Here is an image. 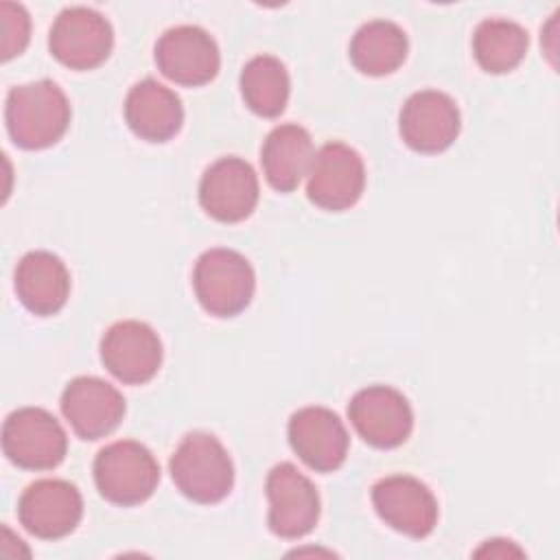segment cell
<instances>
[{
  "label": "cell",
  "mask_w": 560,
  "mask_h": 560,
  "mask_svg": "<svg viewBox=\"0 0 560 560\" xmlns=\"http://www.w3.org/2000/svg\"><path fill=\"white\" fill-rule=\"evenodd\" d=\"M70 116L68 96L55 81L15 85L7 94V131L20 149L37 151L57 144L68 131Z\"/></svg>",
  "instance_id": "cell-1"
},
{
  "label": "cell",
  "mask_w": 560,
  "mask_h": 560,
  "mask_svg": "<svg viewBox=\"0 0 560 560\" xmlns=\"http://www.w3.org/2000/svg\"><path fill=\"white\" fill-rule=\"evenodd\" d=\"M168 470L177 490L195 503H219L234 488V464L212 433H188L171 455Z\"/></svg>",
  "instance_id": "cell-2"
},
{
  "label": "cell",
  "mask_w": 560,
  "mask_h": 560,
  "mask_svg": "<svg viewBox=\"0 0 560 560\" xmlns=\"http://www.w3.org/2000/svg\"><path fill=\"white\" fill-rule=\"evenodd\" d=\"M192 289L206 313L234 317L249 306L256 291V273L243 254L214 247L197 258Z\"/></svg>",
  "instance_id": "cell-3"
},
{
  "label": "cell",
  "mask_w": 560,
  "mask_h": 560,
  "mask_svg": "<svg viewBox=\"0 0 560 560\" xmlns=\"http://www.w3.org/2000/svg\"><path fill=\"white\" fill-rule=\"evenodd\" d=\"M94 483L98 494L114 505H140L160 483V464L144 444L118 440L98 451Z\"/></svg>",
  "instance_id": "cell-4"
},
{
  "label": "cell",
  "mask_w": 560,
  "mask_h": 560,
  "mask_svg": "<svg viewBox=\"0 0 560 560\" xmlns=\"http://www.w3.org/2000/svg\"><path fill=\"white\" fill-rule=\"evenodd\" d=\"M2 451L24 470H50L68 451V435L59 420L42 407H22L2 424Z\"/></svg>",
  "instance_id": "cell-5"
},
{
  "label": "cell",
  "mask_w": 560,
  "mask_h": 560,
  "mask_svg": "<svg viewBox=\"0 0 560 560\" xmlns=\"http://www.w3.org/2000/svg\"><path fill=\"white\" fill-rule=\"evenodd\" d=\"M269 529L287 540L311 534L319 521V494L313 481L293 464H276L265 481Z\"/></svg>",
  "instance_id": "cell-6"
},
{
  "label": "cell",
  "mask_w": 560,
  "mask_h": 560,
  "mask_svg": "<svg viewBox=\"0 0 560 560\" xmlns=\"http://www.w3.org/2000/svg\"><path fill=\"white\" fill-rule=\"evenodd\" d=\"M52 57L70 70H92L105 63L114 48V31L105 15L88 7L63 9L48 35Z\"/></svg>",
  "instance_id": "cell-7"
},
{
  "label": "cell",
  "mask_w": 560,
  "mask_h": 560,
  "mask_svg": "<svg viewBox=\"0 0 560 560\" xmlns=\"http://www.w3.org/2000/svg\"><path fill=\"white\" fill-rule=\"evenodd\" d=\"M308 199L330 212L352 208L365 188V166L361 155L343 142H326L313 155L306 175Z\"/></svg>",
  "instance_id": "cell-8"
},
{
  "label": "cell",
  "mask_w": 560,
  "mask_h": 560,
  "mask_svg": "<svg viewBox=\"0 0 560 560\" xmlns=\"http://www.w3.org/2000/svg\"><path fill=\"white\" fill-rule=\"evenodd\" d=\"M348 418L354 431L374 448H396L413 431L409 400L389 385L359 389L348 402Z\"/></svg>",
  "instance_id": "cell-9"
},
{
  "label": "cell",
  "mask_w": 560,
  "mask_h": 560,
  "mask_svg": "<svg viewBox=\"0 0 560 560\" xmlns=\"http://www.w3.org/2000/svg\"><path fill=\"white\" fill-rule=\"evenodd\" d=\"M260 188L256 171L236 155L212 162L199 182V203L208 217L221 223L247 219L258 203Z\"/></svg>",
  "instance_id": "cell-10"
},
{
  "label": "cell",
  "mask_w": 560,
  "mask_h": 560,
  "mask_svg": "<svg viewBox=\"0 0 560 560\" xmlns=\"http://www.w3.org/2000/svg\"><path fill=\"white\" fill-rule=\"evenodd\" d=\"M155 63L173 83L197 88L217 77L221 68V52L208 31L182 24L162 33L155 44Z\"/></svg>",
  "instance_id": "cell-11"
},
{
  "label": "cell",
  "mask_w": 560,
  "mask_h": 560,
  "mask_svg": "<svg viewBox=\"0 0 560 560\" xmlns=\"http://www.w3.org/2000/svg\"><path fill=\"white\" fill-rule=\"evenodd\" d=\"M101 361L120 383L144 385L162 365V341L149 324L122 319L105 330L101 339Z\"/></svg>",
  "instance_id": "cell-12"
},
{
  "label": "cell",
  "mask_w": 560,
  "mask_h": 560,
  "mask_svg": "<svg viewBox=\"0 0 560 560\" xmlns=\"http://www.w3.org/2000/svg\"><path fill=\"white\" fill-rule=\"evenodd\" d=\"M293 453L315 472H332L348 457L350 438L341 418L328 407H302L287 427Z\"/></svg>",
  "instance_id": "cell-13"
},
{
  "label": "cell",
  "mask_w": 560,
  "mask_h": 560,
  "mask_svg": "<svg viewBox=\"0 0 560 560\" xmlns=\"http://www.w3.org/2000/svg\"><path fill=\"white\" fill-rule=\"evenodd\" d=\"M83 516V499L77 486L63 479H39L18 501V518L26 532L44 540L72 534Z\"/></svg>",
  "instance_id": "cell-14"
},
{
  "label": "cell",
  "mask_w": 560,
  "mask_h": 560,
  "mask_svg": "<svg viewBox=\"0 0 560 560\" xmlns=\"http://www.w3.org/2000/svg\"><path fill=\"white\" fill-rule=\"evenodd\" d=\"M462 118L455 101L438 90L413 92L398 118L400 138L418 153H442L459 136Z\"/></svg>",
  "instance_id": "cell-15"
},
{
  "label": "cell",
  "mask_w": 560,
  "mask_h": 560,
  "mask_svg": "<svg viewBox=\"0 0 560 560\" xmlns=\"http://www.w3.org/2000/svg\"><path fill=\"white\" fill-rule=\"evenodd\" d=\"M372 503L376 514L392 529L424 538L435 529L438 501L433 492L411 475H389L372 486Z\"/></svg>",
  "instance_id": "cell-16"
},
{
  "label": "cell",
  "mask_w": 560,
  "mask_h": 560,
  "mask_svg": "<svg viewBox=\"0 0 560 560\" xmlns=\"http://www.w3.org/2000/svg\"><path fill=\"white\" fill-rule=\"evenodd\" d=\"M122 394L98 376H77L61 394V413L81 440L109 435L125 416Z\"/></svg>",
  "instance_id": "cell-17"
},
{
  "label": "cell",
  "mask_w": 560,
  "mask_h": 560,
  "mask_svg": "<svg viewBox=\"0 0 560 560\" xmlns=\"http://www.w3.org/2000/svg\"><path fill=\"white\" fill-rule=\"evenodd\" d=\"M15 293L33 315L59 313L70 295V273L66 262L46 249L28 252L15 267Z\"/></svg>",
  "instance_id": "cell-18"
},
{
  "label": "cell",
  "mask_w": 560,
  "mask_h": 560,
  "mask_svg": "<svg viewBox=\"0 0 560 560\" xmlns=\"http://www.w3.org/2000/svg\"><path fill=\"white\" fill-rule=\"evenodd\" d=\"M125 120L140 140L168 142L184 125V107L171 88L144 79L127 92Z\"/></svg>",
  "instance_id": "cell-19"
},
{
  "label": "cell",
  "mask_w": 560,
  "mask_h": 560,
  "mask_svg": "<svg viewBox=\"0 0 560 560\" xmlns=\"http://www.w3.org/2000/svg\"><path fill=\"white\" fill-rule=\"evenodd\" d=\"M313 155L311 133L302 125L284 122L273 127L260 147L267 184L278 192L295 190L302 177L308 175Z\"/></svg>",
  "instance_id": "cell-20"
},
{
  "label": "cell",
  "mask_w": 560,
  "mask_h": 560,
  "mask_svg": "<svg viewBox=\"0 0 560 560\" xmlns=\"http://www.w3.org/2000/svg\"><path fill=\"white\" fill-rule=\"evenodd\" d=\"M407 50V35L396 22L372 20L354 33L350 42V61L361 74L385 77L402 66Z\"/></svg>",
  "instance_id": "cell-21"
},
{
  "label": "cell",
  "mask_w": 560,
  "mask_h": 560,
  "mask_svg": "<svg viewBox=\"0 0 560 560\" xmlns=\"http://www.w3.org/2000/svg\"><path fill=\"white\" fill-rule=\"evenodd\" d=\"M529 46L527 31L512 20L488 18L472 33V55L481 70L490 74L512 72Z\"/></svg>",
  "instance_id": "cell-22"
},
{
  "label": "cell",
  "mask_w": 560,
  "mask_h": 560,
  "mask_svg": "<svg viewBox=\"0 0 560 560\" xmlns=\"http://www.w3.org/2000/svg\"><path fill=\"white\" fill-rule=\"evenodd\" d=\"M291 81L284 63L273 55L252 57L241 70V94L245 105L262 116L276 118L284 112Z\"/></svg>",
  "instance_id": "cell-23"
},
{
  "label": "cell",
  "mask_w": 560,
  "mask_h": 560,
  "mask_svg": "<svg viewBox=\"0 0 560 560\" xmlns=\"http://www.w3.org/2000/svg\"><path fill=\"white\" fill-rule=\"evenodd\" d=\"M0 57L2 61H9L24 52L31 39V18L22 4L2 2L0 4Z\"/></svg>",
  "instance_id": "cell-24"
},
{
  "label": "cell",
  "mask_w": 560,
  "mask_h": 560,
  "mask_svg": "<svg viewBox=\"0 0 560 560\" xmlns=\"http://www.w3.org/2000/svg\"><path fill=\"white\" fill-rule=\"evenodd\" d=\"M475 556H494V558H510V556H523V551L518 547H514L512 540L505 538H494V540H486V545L481 549L475 551Z\"/></svg>",
  "instance_id": "cell-25"
}]
</instances>
